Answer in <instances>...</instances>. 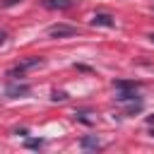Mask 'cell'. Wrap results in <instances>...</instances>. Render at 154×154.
I'll return each mask as SVG.
<instances>
[{"mask_svg": "<svg viewBox=\"0 0 154 154\" xmlns=\"http://www.w3.org/2000/svg\"><path fill=\"white\" fill-rule=\"evenodd\" d=\"M91 24H94V26H113L116 19H113L111 14H106V12H96V14L91 17Z\"/></svg>", "mask_w": 154, "mask_h": 154, "instance_id": "3957f363", "label": "cell"}, {"mask_svg": "<svg viewBox=\"0 0 154 154\" xmlns=\"http://www.w3.org/2000/svg\"><path fill=\"white\" fill-rule=\"evenodd\" d=\"M24 94H29V87H26V84H19V87H7V96H12V99L24 96Z\"/></svg>", "mask_w": 154, "mask_h": 154, "instance_id": "8992f818", "label": "cell"}, {"mask_svg": "<svg viewBox=\"0 0 154 154\" xmlns=\"http://www.w3.org/2000/svg\"><path fill=\"white\" fill-rule=\"evenodd\" d=\"M26 147H31V149H38V147H43V140H26Z\"/></svg>", "mask_w": 154, "mask_h": 154, "instance_id": "9c48e42d", "label": "cell"}, {"mask_svg": "<svg viewBox=\"0 0 154 154\" xmlns=\"http://www.w3.org/2000/svg\"><path fill=\"white\" fill-rule=\"evenodd\" d=\"M5 38H7V36H5V31H0V46L5 43Z\"/></svg>", "mask_w": 154, "mask_h": 154, "instance_id": "7c38bea8", "label": "cell"}, {"mask_svg": "<svg viewBox=\"0 0 154 154\" xmlns=\"http://www.w3.org/2000/svg\"><path fill=\"white\" fill-rule=\"evenodd\" d=\"M72 5H75L72 0H43L46 10H70Z\"/></svg>", "mask_w": 154, "mask_h": 154, "instance_id": "277c9868", "label": "cell"}, {"mask_svg": "<svg viewBox=\"0 0 154 154\" xmlns=\"http://www.w3.org/2000/svg\"><path fill=\"white\" fill-rule=\"evenodd\" d=\"M65 99H67L65 91H53V101H65Z\"/></svg>", "mask_w": 154, "mask_h": 154, "instance_id": "30bf717a", "label": "cell"}, {"mask_svg": "<svg viewBox=\"0 0 154 154\" xmlns=\"http://www.w3.org/2000/svg\"><path fill=\"white\" fill-rule=\"evenodd\" d=\"M77 34V26H70V24H53L48 26V36L51 38H65V36H75Z\"/></svg>", "mask_w": 154, "mask_h": 154, "instance_id": "7a4b0ae2", "label": "cell"}, {"mask_svg": "<svg viewBox=\"0 0 154 154\" xmlns=\"http://www.w3.org/2000/svg\"><path fill=\"white\" fill-rule=\"evenodd\" d=\"M79 147L82 149H96V147H101V142H99L96 135H89V137H82L79 140Z\"/></svg>", "mask_w": 154, "mask_h": 154, "instance_id": "5b68a950", "label": "cell"}, {"mask_svg": "<svg viewBox=\"0 0 154 154\" xmlns=\"http://www.w3.org/2000/svg\"><path fill=\"white\" fill-rule=\"evenodd\" d=\"M41 65H43V58H36V55H34V58H24L19 65H14V67L10 70V77H17V75L22 77L26 70H31V67H41Z\"/></svg>", "mask_w": 154, "mask_h": 154, "instance_id": "6da1fadb", "label": "cell"}, {"mask_svg": "<svg viewBox=\"0 0 154 154\" xmlns=\"http://www.w3.org/2000/svg\"><path fill=\"white\" fill-rule=\"evenodd\" d=\"M116 99L118 101H137V94H135V89H120V94Z\"/></svg>", "mask_w": 154, "mask_h": 154, "instance_id": "52a82bcc", "label": "cell"}, {"mask_svg": "<svg viewBox=\"0 0 154 154\" xmlns=\"http://www.w3.org/2000/svg\"><path fill=\"white\" fill-rule=\"evenodd\" d=\"M113 87H116V89H137V87H140V82H128V79H116V82H113Z\"/></svg>", "mask_w": 154, "mask_h": 154, "instance_id": "ba28073f", "label": "cell"}, {"mask_svg": "<svg viewBox=\"0 0 154 154\" xmlns=\"http://www.w3.org/2000/svg\"><path fill=\"white\" fill-rule=\"evenodd\" d=\"M149 41H152V43H154V34H149Z\"/></svg>", "mask_w": 154, "mask_h": 154, "instance_id": "4fadbf2b", "label": "cell"}, {"mask_svg": "<svg viewBox=\"0 0 154 154\" xmlns=\"http://www.w3.org/2000/svg\"><path fill=\"white\" fill-rule=\"evenodd\" d=\"M17 2H19V0H2L0 5H2V7H10V5H17Z\"/></svg>", "mask_w": 154, "mask_h": 154, "instance_id": "8fae6325", "label": "cell"}]
</instances>
